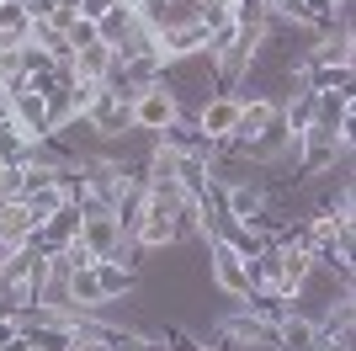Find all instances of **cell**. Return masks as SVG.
Returning a JSON list of instances; mask_svg holds the SVG:
<instances>
[{"label": "cell", "instance_id": "cell-1", "mask_svg": "<svg viewBox=\"0 0 356 351\" xmlns=\"http://www.w3.org/2000/svg\"><path fill=\"white\" fill-rule=\"evenodd\" d=\"M154 86H165L170 96H176V107H181L186 123L197 117V107L208 102V96H218V91H223L218 86V64H213L208 48H202V54H186V58H165Z\"/></svg>", "mask_w": 356, "mask_h": 351}, {"label": "cell", "instance_id": "cell-2", "mask_svg": "<svg viewBox=\"0 0 356 351\" xmlns=\"http://www.w3.org/2000/svg\"><path fill=\"white\" fill-rule=\"evenodd\" d=\"M202 256H208V288H213V292H223V298H234V304H245V298H250L245 256H239L229 240H218V234H213L208 245H202Z\"/></svg>", "mask_w": 356, "mask_h": 351}, {"label": "cell", "instance_id": "cell-3", "mask_svg": "<svg viewBox=\"0 0 356 351\" xmlns=\"http://www.w3.org/2000/svg\"><path fill=\"white\" fill-rule=\"evenodd\" d=\"M197 133H202V144L213 149H229L234 144V128H239V96L234 91H218V96H208V102L197 107Z\"/></svg>", "mask_w": 356, "mask_h": 351}, {"label": "cell", "instance_id": "cell-4", "mask_svg": "<svg viewBox=\"0 0 356 351\" xmlns=\"http://www.w3.org/2000/svg\"><path fill=\"white\" fill-rule=\"evenodd\" d=\"M176 117H181V107H176V96H170L165 86H149V91H138V96H134V128L149 133V139H160Z\"/></svg>", "mask_w": 356, "mask_h": 351}, {"label": "cell", "instance_id": "cell-5", "mask_svg": "<svg viewBox=\"0 0 356 351\" xmlns=\"http://www.w3.org/2000/svg\"><path fill=\"white\" fill-rule=\"evenodd\" d=\"M86 123L96 128V139H102V144H118L122 133L134 128V102H128V96H118V91H102V96H96V107L86 112Z\"/></svg>", "mask_w": 356, "mask_h": 351}, {"label": "cell", "instance_id": "cell-6", "mask_svg": "<svg viewBox=\"0 0 356 351\" xmlns=\"http://www.w3.org/2000/svg\"><path fill=\"white\" fill-rule=\"evenodd\" d=\"M32 234H38V219H32L27 197H6V203H0V250L32 245Z\"/></svg>", "mask_w": 356, "mask_h": 351}, {"label": "cell", "instance_id": "cell-7", "mask_svg": "<svg viewBox=\"0 0 356 351\" xmlns=\"http://www.w3.org/2000/svg\"><path fill=\"white\" fill-rule=\"evenodd\" d=\"M271 346L277 351H314L319 346V325L303 320V314H287V320L271 330Z\"/></svg>", "mask_w": 356, "mask_h": 351}, {"label": "cell", "instance_id": "cell-8", "mask_svg": "<svg viewBox=\"0 0 356 351\" xmlns=\"http://www.w3.org/2000/svg\"><path fill=\"white\" fill-rule=\"evenodd\" d=\"M96 282H102V298H134V292H138V272H134V266H122L118 256L96 261Z\"/></svg>", "mask_w": 356, "mask_h": 351}, {"label": "cell", "instance_id": "cell-9", "mask_svg": "<svg viewBox=\"0 0 356 351\" xmlns=\"http://www.w3.org/2000/svg\"><path fill=\"white\" fill-rule=\"evenodd\" d=\"M208 48V27L192 22V27H176V32H160V64L165 58H186V54H202Z\"/></svg>", "mask_w": 356, "mask_h": 351}, {"label": "cell", "instance_id": "cell-10", "mask_svg": "<svg viewBox=\"0 0 356 351\" xmlns=\"http://www.w3.org/2000/svg\"><path fill=\"white\" fill-rule=\"evenodd\" d=\"M282 123H287V133H309L314 123H319V96L314 91H293V96H282Z\"/></svg>", "mask_w": 356, "mask_h": 351}, {"label": "cell", "instance_id": "cell-11", "mask_svg": "<svg viewBox=\"0 0 356 351\" xmlns=\"http://www.w3.org/2000/svg\"><path fill=\"white\" fill-rule=\"evenodd\" d=\"M112 64H118V54H112V48H106V43H90V48H74V64H70V70L86 75V80H106V75H112Z\"/></svg>", "mask_w": 356, "mask_h": 351}, {"label": "cell", "instance_id": "cell-12", "mask_svg": "<svg viewBox=\"0 0 356 351\" xmlns=\"http://www.w3.org/2000/svg\"><path fill=\"white\" fill-rule=\"evenodd\" d=\"M32 144H38V139H32L16 117H11V123H0V165H22L32 155Z\"/></svg>", "mask_w": 356, "mask_h": 351}, {"label": "cell", "instance_id": "cell-13", "mask_svg": "<svg viewBox=\"0 0 356 351\" xmlns=\"http://www.w3.org/2000/svg\"><path fill=\"white\" fill-rule=\"evenodd\" d=\"M27 208H32V219L43 224V219H54L59 208H70V197H64V187H38V192H27Z\"/></svg>", "mask_w": 356, "mask_h": 351}, {"label": "cell", "instance_id": "cell-14", "mask_svg": "<svg viewBox=\"0 0 356 351\" xmlns=\"http://www.w3.org/2000/svg\"><path fill=\"white\" fill-rule=\"evenodd\" d=\"M64 38H70V48H90V43H102V32H96V22H86V16H80V22H74V27L64 32Z\"/></svg>", "mask_w": 356, "mask_h": 351}, {"label": "cell", "instance_id": "cell-15", "mask_svg": "<svg viewBox=\"0 0 356 351\" xmlns=\"http://www.w3.org/2000/svg\"><path fill=\"white\" fill-rule=\"evenodd\" d=\"M74 6H80V16H86V22H102V16L112 11L118 0H74Z\"/></svg>", "mask_w": 356, "mask_h": 351}, {"label": "cell", "instance_id": "cell-16", "mask_svg": "<svg viewBox=\"0 0 356 351\" xmlns=\"http://www.w3.org/2000/svg\"><path fill=\"white\" fill-rule=\"evenodd\" d=\"M11 336H22V325H16V314H6V320H0V346H6Z\"/></svg>", "mask_w": 356, "mask_h": 351}, {"label": "cell", "instance_id": "cell-17", "mask_svg": "<svg viewBox=\"0 0 356 351\" xmlns=\"http://www.w3.org/2000/svg\"><path fill=\"white\" fill-rule=\"evenodd\" d=\"M0 351H32V346H27V336H11V341H6Z\"/></svg>", "mask_w": 356, "mask_h": 351}, {"label": "cell", "instance_id": "cell-18", "mask_svg": "<svg viewBox=\"0 0 356 351\" xmlns=\"http://www.w3.org/2000/svg\"><path fill=\"white\" fill-rule=\"evenodd\" d=\"M6 197H11V187H6V171H0V203H6Z\"/></svg>", "mask_w": 356, "mask_h": 351}, {"label": "cell", "instance_id": "cell-19", "mask_svg": "<svg viewBox=\"0 0 356 351\" xmlns=\"http://www.w3.org/2000/svg\"><path fill=\"white\" fill-rule=\"evenodd\" d=\"M0 261H6V256H0Z\"/></svg>", "mask_w": 356, "mask_h": 351}]
</instances>
